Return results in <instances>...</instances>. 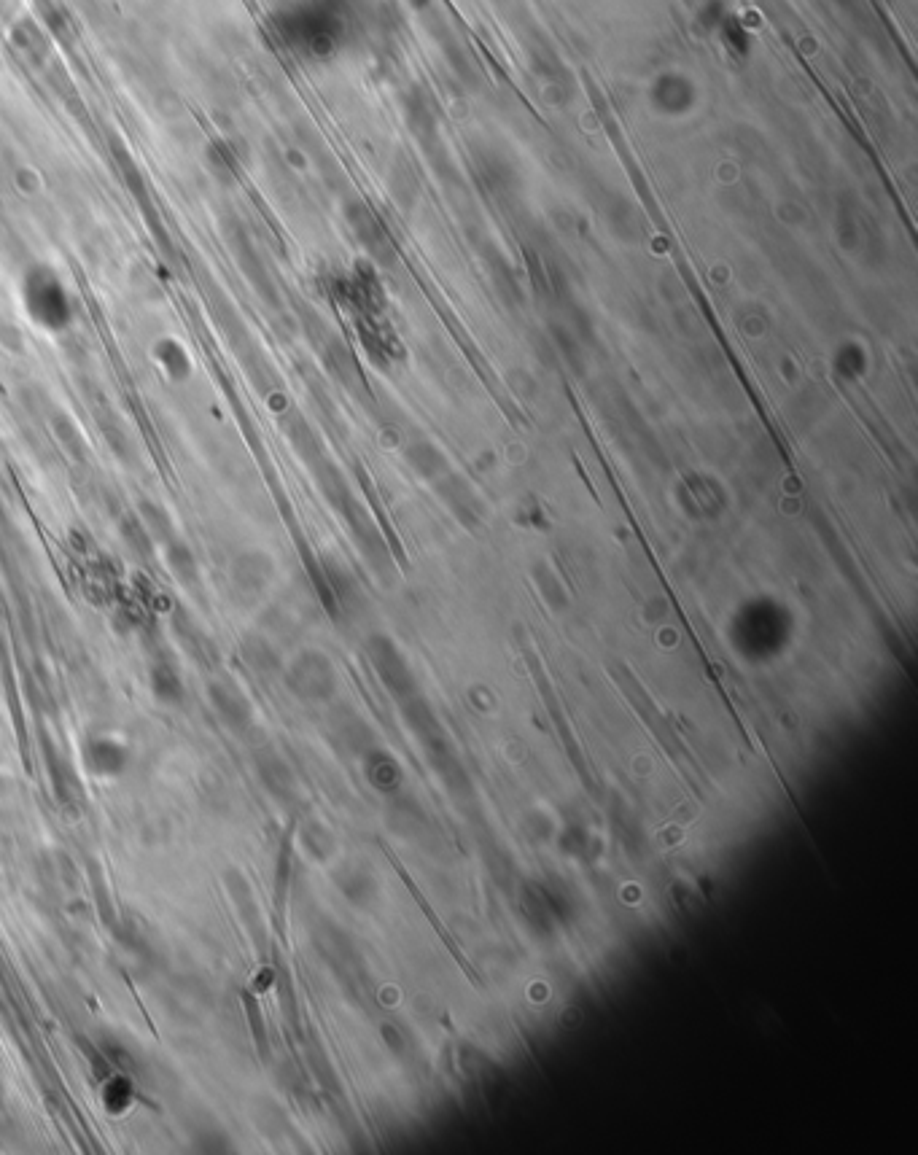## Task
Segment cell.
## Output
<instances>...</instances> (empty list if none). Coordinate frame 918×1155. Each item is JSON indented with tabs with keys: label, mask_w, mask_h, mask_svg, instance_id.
Here are the masks:
<instances>
[{
	"label": "cell",
	"mask_w": 918,
	"mask_h": 1155,
	"mask_svg": "<svg viewBox=\"0 0 918 1155\" xmlns=\"http://www.w3.org/2000/svg\"><path fill=\"white\" fill-rule=\"evenodd\" d=\"M272 579V560L264 550H243L229 563V590L245 606L256 604Z\"/></svg>",
	"instance_id": "7a4b0ae2"
},
{
	"label": "cell",
	"mask_w": 918,
	"mask_h": 1155,
	"mask_svg": "<svg viewBox=\"0 0 918 1155\" xmlns=\"http://www.w3.org/2000/svg\"><path fill=\"white\" fill-rule=\"evenodd\" d=\"M97 429H100V434H103V439L108 442V447L114 450V455L119 461H124V464L130 466L135 464V458H138V453H135V439H132L127 423H124L111 407H105V410L97 412Z\"/></svg>",
	"instance_id": "5b68a950"
},
{
	"label": "cell",
	"mask_w": 918,
	"mask_h": 1155,
	"mask_svg": "<svg viewBox=\"0 0 918 1155\" xmlns=\"http://www.w3.org/2000/svg\"><path fill=\"white\" fill-rule=\"evenodd\" d=\"M22 302L35 326L46 332H62L73 321V302L60 278L46 267H35L27 272L22 286Z\"/></svg>",
	"instance_id": "6da1fadb"
},
{
	"label": "cell",
	"mask_w": 918,
	"mask_h": 1155,
	"mask_svg": "<svg viewBox=\"0 0 918 1155\" xmlns=\"http://www.w3.org/2000/svg\"><path fill=\"white\" fill-rule=\"evenodd\" d=\"M132 1102V1088L124 1077H116L105 1088V1107L111 1112H122Z\"/></svg>",
	"instance_id": "4fadbf2b"
},
{
	"label": "cell",
	"mask_w": 918,
	"mask_h": 1155,
	"mask_svg": "<svg viewBox=\"0 0 918 1155\" xmlns=\"http://www.w3.org/2000/svg\"><path fill=\"white\" fill-rule=\"evenodd\" d=\"M208 698L213 703V709L219 711V717L232 727H245L251 722V703L245 698L240 687H235L227 679H216L210 682Z\"/></svg>",
	"instance_id": "277c9868"
},
{
	"label": "cell",
	"mask_w": 918,
	"mask_h": 1155,
	"mask_svg": "<svg viewBox=\"0 0 918 1155\" xmlns=\"http://www.w3.org/2000/svg\"><path fill=\"white\" fill-rule=\"evenodd\" d=\"M240 652H243L245 665H248L254 674L262 676L275 674V668H278V655H275V649L270 647V641L264 639V636H245Z\"/></svg>",
	"instance_id": "ba28073f"
},
{
	"label": "cell",
	"mask_w": 918,
	"mask_h": 1155,
	"mask_svg": "<svg viewBox=\"0 0 918 1155\" xmlns=\"http://www.w3.org/2000/svg\"><path fill=\"white\" fill-rule=\"evenodd\" d=\"M151 690H154V695H157L159 700L173 703V700L181 698L184 684H181V676H178V671H175L173 665L157 663L151 668Z\"/></svg>",
	"instance_id": "30bf717a"
},
{
	"label": "cell",
	"mask_w": 918,
	"mask_h": 1155,
	"mask_svg": "<svg viewBox=\"0 0 918 1155\" xmlns=\"http://www.w3.org/2000/svg\"><path fill=\"white\" fill-rule=\"evenodd\" d=\"M167 563L181 582H186V585L197 582V560H194L192 550L184 542H178L175 536L167 542Z\"/></svg>",
	"instance_id": "8fae6325"
},
{
	"label": "cell",
	"mask_w": 918,
	"mask_h": 1155,
	"mask_svg": "<svg viewBox=\"0 0 918 1155\" xmlns=\"http://www.w3.org/2000/svg\"><path fill=\"white\" fill-rule=\"evenodd\" d=\"M87 765L100 776H114L127 765V752L114 738H89L84 746Z\"/></svg>",
	"instance_id": "8992f818"
},
{
	"label": "cell",
	"mask_w": 918,
	"mask_h": 1155,
	"mask_svg": "<svg viewBox=\"0 0 918 1155\" xmlns=\"http://www.w3.org/2000/svg\"><path fill=\"white\" fill-rule=\"evenodd\" d=\"M138 520L143 523V528L149 531V536L154 539V542H170L175 536V528H173V520H170V512H167L162 504H157V501L151 499H143L138 504Z\"/></svg>",
	"instance_id": "52a82bcc"
},
{
	"label": "cell",
	"mask_w": 918,
	"mask_h": 1155,
	"mask_svg": "<svg viewBox=\"0 0 918 1155\" xmlns=\"http://www.w3.org/2000/svg\"><path fill=\"white\" fill-rule=\"evenodd\" d=\"M286 679H289L291 690L297 692V695H302V698H321V695H326V690L332 687V671H329V663H326L321 655H313V652L299 655L297 660L291 663Z\"/></svg>",
	"instance_id": "3957f363"
},
{
	"label": "cell",
	"mask_w": 918,
	"mask_h": 1155,
	"mask_svg": "<svg viewBox=\"0 0 918 1155\" xmlns=\"http://www.w3.org/2000/svg\"><path fill=\"white\" fill-rule=\"evenodd\" d=\"M154 356H157L159 367L165 369L173 380H186V377L192 375V361H189V353H186L181 342L159 340L157 348H154Z\"/></svg>",
	"instance_id": "9c48e42d"
},
{
	"label": "cell",
	"mask_w": 918,
	"mask_h": 1155,
	"mask_svg": "<svg viewBox=\"0 0 918 1155\" xmlns=\"http://www.w3.org/2000/svg\"><path fill=\"white\" fill-rule=\"evenodd\" d=\"M49 423H52L54 429V437L60 439L62 445L68 447L70 453L73 455H87V447H84V439H81V431L76 429V423L65 415V412H52V418H49Z\"/></svg>",
	"instance_id": "7c38bea8"
}]
</instances>
